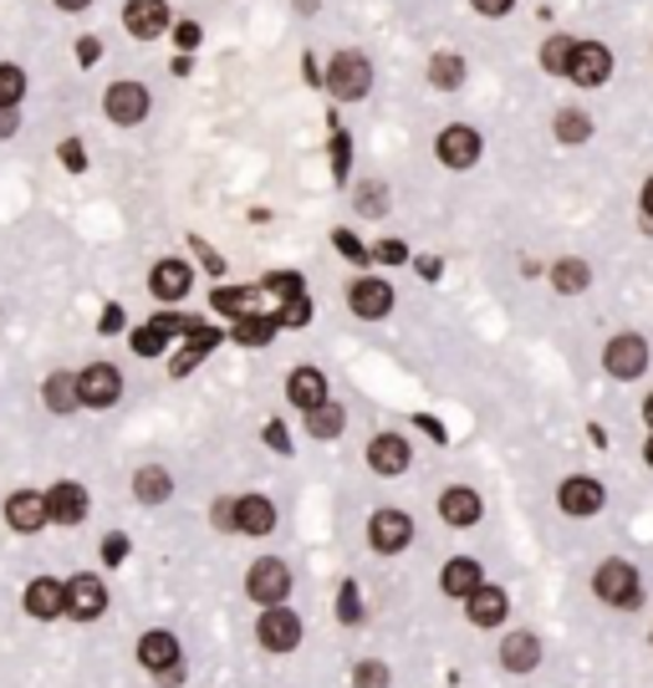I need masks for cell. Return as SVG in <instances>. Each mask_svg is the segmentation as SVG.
Wrapping results in <instances>:
<instances>
[{
  "instance_id": "cell-1",
  "label": "cell",
  "mask_w": 653,
  "mask_h": 688,
  "mask_svg": "<svg viewBox=\"0 0 653 688\" xmlns=\"http://www.w3.org/2000/svg\"><path fill=\"white\" fill-rule=\"evenodd\" d=\"M368 87H373V66H368V56H358V52L333 56V66H327V93H333L337 103H358Z\"/></svg>"
},
{
  "instance_id": "cell-2",
  "label": "cell",
  "mask_w": 653,
  "mask_h": 688,
  "mask_svg": "<svg viewBox=\"0 0 653 688\" xmlns=\"http://www.w3.org/2000/svg\"><path fill=\"white\" fill-rule=\"evenodd\" d=\"M123 398V378L113 362H97V368L77 372V409H113Z\"/></svg>"
},
{
  "instance_id": "cell-3",
  "label": "cell",
  "mask_w": 653,
  "mask_h": 688,
  "mask_svg": "<svg viewBox=\"0 0 653 688\" xmlns=\"http://www.w3.org/2000/svg\"><path fill=\"white\" fill-rule=\"evenodd\" d=\"M62 612H67L72 623H93L107 612V586L97 576H72L62 582Z\"/></svg>"
},
{
  "instance_id": "cell-4",
  "label": "cell",
  "mask_w": 653,
  "mask_h": 688,
  "mask_svg": "<svg viewBox=\"0 0 653 688\" xmlns=\"http://www.w3.org/2000/svg\"><path fill=\"white\" fill-rule=\"evenodd\" d=\"M245 592H251L261 607H281L286 592H292V571H286V561H276V557L255 561L251 576H245Z\"/></svg>"
},
{
  "instance_id": "cell-5",
  "label": "cell",
  "mask_w": 653,
  "mask_h": 688,
  "mask_svg": "<svg viewBox=\"0 0 653 688\" xmlns=\"http://www.w3.org/2000/svg\"><path fill=\"white\" fill-rule=\"evenodd\" d=\"M598 596L608 602V607H639V571L628 567V561H602L598 567Z\"/></svg>"
},
{
  "instance_id": "cell-6",
  "label": "cell",
  "mask_w": 653,
  "mask_h": 688,
  "mask_svg": "<svg viewBox=\"0 0 653 688\" xmlns=\"http://www.w3.org/2000/svg\"><path fill=\"white\" fill-rule=\"evenodd\" d=\"M608 72H613V56H608V46H598V41H577L572 56H567V77H572L577 87H602V82H608Z\"/></svg>"
},
{
  "instance_id": "cell-7",
  "label": "cell",
  "mask_w": 653,
  "mask_h": 688,
  "mask_svg": "<svg viewBox=\"0 0 653 688\" xmlns=\"http://www.w3.org/2000/svg\"><path fill=\"white\" fill-rule=\"evenodd\" d=\"M255 637H261V648L266 653H292L296 643H302V617L296 612H286V602L271 612H261V627H255Z\"/></svg>"
},
{
  "instance_id": "cell-8",
  "label": "cell",
  "mask_w": 653,
  "mask_h": 688,
  "mask_svg": "<svg viewBox=\"0 0 653 688\" xmlns=\"http://www.w3.org/2000/svg\"><path fill=\"white\" fill-rule=\"evenodd\" d=\"M107 107V118L118 123V128H134V123L148 118V93H144V82H113L103 97Z\"/></svg>"
},
{
  "instance_id": "cell-9",
  "label": "cell",
  "mask_w": 653,
  "mask_h": 688,
  "mask_svg": "<svg viewBox=\"0 0 653 688\" xmlns=\"http://www.w3.org/2000/svg\"><path fill=\"white\" fill-rule=\"evenodd\" d=\"M602 368L613 372V378H639V372L649 368V342H643V337H633V331H623V337H613V342H608V352H602Z\"/></svg>"
},
{
  "instance_id": "cell-10",
  "label": "cell",
  "mask_w": 653,
  "mask_h": 688,
  "mask_svg": "<svg viewBox=\"0 0 653 688\" xmlns=\"http://www.w3.org/2000/svg\"><path fill=\"white\" fill-rule=\"evenodd\" d=\"M368 541H373V551L393 557V551H403V546L413 541V520L403 516V510H378V516L368 520Z\"/></svg>"
},
{
  "instance_id": "cell-11",
  "label": "cell",
  "mask_w": 653,
  "mask_h": 688,
  "mask_svg": "<svg viewBox=\"0 0 653 688\" xmlns=\"http://www.w3.org/2000/svg\"><path fill=\"white\" fill-rule=\"evenodd\" d=\"M46 520H56V526H82L87 520V490L77 479H62V485L46 490Z\"/></svg>"
},
{
  "instance_id": "cell-12",
  "label": "cell",
  "mask_w": 653,
  "mask_h": 688,
  "mask_svg": "<svg viewBox=\"0 0 653 688\" xmlns=\"http://www.w3.org/2000/svg\"><path fill=\"white\" fill-rule=\"evenodd\" d=\"M230 526L241 530V536H271L276 530V505L266 495H241L235 510H230Z\"/></svg>"
},
{
  "instance_id": "cell-13",
  "label": "cell",
  "mask_w": 653,
  "mask_h": 688,
  "mask_svg": "<svg viewBox=\"0 0 653 688\" xmlns=\"http://www.w3.org/2000/svg\"><path fill=\"white\" fill-rule=\"evenodd\" d=\"M214 342H220V331L189 317V321H185V347L173 352V368H169V372H173V378H185V372H194V368H200V358L210 352Z\"/></svg>"
},
{
  "instance_id": "cell-14",
  "label": "cell",
  "mask_w": 653,
  "mask_h": 688,
  "mask_svg": "<svg viewBox=\"0 0 653 688\" xmlns=\"http://www.w3.org/2000/svg\"><path fill=\"white\" fill-rule=\"evenodd\" d=\"M189 286H194V271L185 261H159L148 271V292L159 296V301H185Z\"/></svg>"
},
{
  "instance_id": "cell-15",
  "label": "cell",
  "mask_w": 653,
  "mask_h": 688,
  "mask_svg": "<svg viewBox=\"0 0 653 688\" xmlns=\"http://www.w3.org/2000/svg\"><path fill=\"white\" fill-rule=\"evenodd\" d=\"M6 520H11V530H21V536H36V530L46 526V495L15 490L11 500H6Z\"/></svg>"
},
{
  "instance_id": "cell-16",
  "label": "cell",
  "mask_w": 653,
  "mask_h": 688,
  "mask_svg": "<svg viewBox=\"0 0 653 688\" xmlns=\"http://www.w3.org/2000/svg\"><path fill=\"white\" fill-rule=\"evenodd\" d=\"M561 510L567 516H598L602 510V485L592 475H572V479H561Z\"/></svg>"
},
{
  "instance_id": "cell-17",
  "label": "cell",
  "mask_w": 653,
  "mask_h": 688,
  "mask_svg": "<svg viewBox=\"0 0 653 688\" xmlns=\"http://www.w3.org/2000/svg\"><path fill=\"white\" fill-rule=\"evenodd\" d=\"M434 148H440V163H450V169H470V163L481 159V133L475 128H444Z\"/></svg>"
},
{
  "instance_id": "cell-18",
  "label": "cell",
  "mask_w": 653,
  "mask_h": 688,
  "mask_svg": "<svg viewBox=\"0 0 653 688\" xmlns=\"http://www.w3.org/2000/svg\"><path fill=\"white\" fill-rule=\"evenodd\" d=\"M185 321L189 317H169V311L154 317V321H144V327L134 331V352H138V358H159L169 337H185Z\"/></svg>"
},
{
  "instance_id": "cell-19",
  "label": "cell",
  "mask_w": 653,
  "mask_h": 688,
  "mask_svg": "<svg viewBox=\"0 0 653 688\" xmlns=\"http://www.w3.org/2000/svg\"><path fill=\"white\" fill-rule=\"evenodd\" d=\"M409 459H413V449H409V438H399V434H378L368 444V464H373L378 475H403Z\"/></svg>"
},
{
  "instance_id": "cell-20",
  "label": "cell",
  "mask_w": 653,
  "mask_h": 688,
  "mask_svg": "<svg viewBox=\"0 0 653 688\" xmlns=\"http://www.w3.org/2000/svg\"><path fill=\"white\" fill-rule=\"evenodd\" d=\"M123 27L134 31L138 41L159 36V31L169 27V6H164V0H128V11H123Z\"/></svg>"
},
{
  "instance_id": "cell-21",
  "label": "cell",
  "mask_w": 653,
  "mask_h": 688,
  "mask_svg": "<svg viewBox=\"0 0 653 688\" xmlns=\"http://www.w3.org/2000/svg\"><path fill=\"white\" fill-rule=\"evenodd\" d=\"M347 301H352V311H358V317H388V311H393V292H388V281H373V276L352 281Z\"/></svg>"
},
{
  "instance_id": "cell-22",
  "label": "cell",
  "mask_w": 653,
  "mask_h": 688,
  "mask_svg": "<svg viewBox=\"0 0 653 688\" xmlns=\"http://www.w3.org/2000/svg\"><path fill=\"white\" fill-rule=\"evenodd\" d=\"M138 663H144L148 674H164V668H173L179 658V637L173 633H144L138 637Z\"/></svg>"
},
{
  "instance_id": "cell-23",
  "label": "cell",
  "mask_w": 653,
  "mask_h": 688,
  "mask_svg": "<svg viewBox=\"0 0 653 688\" xmlns=\"http://www.w3.org/2000/svg\"><path fill=\"white\" fill-rule=\"evenodd\" d=\"M27 612L36 617V623L62 617V582H56V576H36V582H27Z\"/></svg>"
},
{
  "instance_id": "cell-24",
  "label": "cell",
  "mask_w": 653,
  "mask_h": 688,
  "mask_svg": "<svg viewBox=\"0 0 653 688\" xmlns=\"http://www.w3.org/2000/svg\"><path fill=\"white\" fill-rule=\"evenodd\" d=\"M440 520L444 526H475V520H481V495L465 490V485L444 490L440 495Z\"/></svg>"
},
{
  "instance_id": "cell-25",
  "label": "cell",
  "mask_w": 653,
  "mask_h": 688,
  "mask_svg": "<svg viewBox=\"0 0 653 688\" xmlns=\"http://www.w3.org/2000/svg\"><path fill=\"white\" fill-rule=\"evenodd\" d=\"M470 602V623L475 627H495V623H506V592L501 586H475V592L465 596Z\"/></svg>"
},
{
  "instance_id": "cell-26",
  "label": "cell",
  "mask_w": 653,
  "mask_h": 688,
  "mask_svg": "<svg viewBox=\"0 0 653 688\" xmlns=\"http://www.w3.org/2000/svg\"><path fill=\"white\" fill-rule=\"evenodd\" d=\"M501 663H506L510 674H531L536 663H541V643H536L531 633H510L506 643H501Z\"/></svg>"
},
{
  "instance_id": "cell-27",
  "label": "cell",
  "mask_w": 653,
  "mask_h": 688,
  "mask_svg": "<svg viewBox=\"0 0 653 688\" xmlns=\"http://www.w3.org/2000/svg\"><path fill=\"white\" fill-rule=\"evenodd\" d=\"M286 393H292L296 409H317V403H327V378H322L317 368H296L292 372V383H286Z\"/></svg>"
},
{
  "instance_id": "cell-28",
  "label": "cell",
  "mask_w": 653,
  "mask_h": 688,
  "mask_svg": "<svg viewBox=\"0 0 653 688\" xmlns=\"http://www.w3.org/2000/svg\"><path fill=\"white\" fill-rule=\"evenodd\" d=\"M134 495H138V505H164L173 495L169 469H164V464H144L134 475Z\"/></svg>"
},
{
  "instance_id": "cell-29",
  "label": "cell",
  "mask_w": 653,
  "mask_h": 688,
  "mask_svg": "<svg viewBox=\"0 0 653 688\" xmlns=\"http://www.w3.org/2000/svg\"><path fill=\"white\" fill-rule=\"evenodd\" d=\"M481 582H485V576H481V561H470V557H454L450 567H444V576H440V586H444L450 596H470Z\"/></svg>"
},
{
  "instance_id": "cell-30",
  "label": "cell",
  "mask_w": 653,
  "mask_h": 688,
  "mask_svg": "<svg viewBox=\"0 0 653 688\" xmlns=\"http://www.w3.org/2000/svg\"><path fill=\"white\" fill-rule=\"evenodd\" d=\"M41 398H46L52 413H77V372H52L41 383Z\"/></svg>"
},
{
  "instance_id": "cell-31",
  "label": "cell",
  "mask_w": 653,
  "mask_h": 688,
  "mask_svg": "<svg viewBox=\"0 0 653 688\" xmlns=\"http://www.w3.org/2000/svg\"><path fill=\"white\" fill-rule=\"evenodd\" d=\"M255 306H261V286H255V292H235V286H220V292H214V311H230L235 321L261 317Z\"/></svg>"
},
{
  "instance_id": "cell-32",
  "label": "cell",
  "mask_w": 653,
  "mask_h": 688,
  "mask_svg": "<svg viewBox=\"0 0 653 688\" xmlns=\"http://www.w3.org/2000/svg\"><path fill=\"white\" fill-rule=\"evenodd\" d=\"M429 82H434V87H444V93H454V87L465 82V62H460L454 52H440L434 62H429Z\"/></svg>"
},
{
  "instance_id": "cell-33",
  "label": "cell",
  "mask_w": 653,
  "mask_h": 688,
  "mask_svg": "<svg viewBox=\"0 0 653 688\" xmlns=\"http://www.w3.org/2000/svg\"><path fill=\"white\" fill-rule=\"evenodd\" d=\"M276 337V317H245L235 321V342L241 347H266Z\"/></svg>"
},
{
  "instance_id": "cell-34",
  "label": "cell",
  "mask_w": 653,
  "mask_h": 688,
  "mask_svg": "<svg viewBox=\"0 0 653 688\" xmlns=\"http://www.w3.org/2000/svg\"><path fill=\"white\" fill-rule=\"evenodd\" d=\"M21 97H27V72L11 62H0V107H21Z\"/></svg>"
},
{
  "instance_id": "cell-35",
  "label": "cell",
  "mask_w": 653,
  "mask_h": 688,
  "mask_svg": "<svg viewBox=\"0 0 653 688\" xmlns=\"http://www.w3.org/2000/svg\"><path fill=\"white\" fill-rule=\"evenodd\" d=\"M551 281H557L561 296H577V292H587V265L582 261H557L551 265Z\"/></svg>"
},
{
  "instance_id": "cell-36",
  "label": "cell",
  "mask_w": 653,
  "mask_h": 688,
  "mask_svg": "<svg viewBox=\"0 0 653 688\" xmlns=\"http://www.w3.org/2000/svg\"><path fill=\"white\" fill-rule=\"evenodd\" d=\"M307 428L317 438H337L343 434V409H337V403H317V409L307 413Z\"/></svg>"
},
{
  "instance_id": "cell-37",
  "label": "cell",
  "mask_w": 653,
  "mask_h": 688,
  "mask_svg": "<svg viewBox=\"0 0 653 688\" xmlns=\"http://www.w3.org/2000/svg\"><path fill=\"white\" fill-rule=\"evenodd\" d=\"M587 133H592L587 113H561V118H557V138H561V144H582Z\"/></svg>"
},
{
  "instance_id": "cell-38",
  "label": "cell",
  "mask_w": 653,
  "mask_h": 688,
  "mask_svg": "<svg viewBox=\"0 0 653 688\" xmlns=\"http://www.w3.org/2000/svg\"><path fill=\"white\" fill-rule=\"evenodd\" d=\"M567 56H572V36H551L547 46H541V66H547V72H567Z\"/></svg>"
},
{
  "instance_id": "cell-39",
  "label": "cell",
  "mask_w": 653,
  "mask_h": 688,
  "mask_svg": "<svg viewBox=\"0 0 653 688\" xmlns=\"http://www.w3.org/2000/svg\"><path fill=\"white\" fill-rule=\"evenodd\" d=\"M337 617H343L347 627L362 623V596H358V582H343V596H337Z\"/></svg>"
},
{
  "instance_id": "cell-40",
  "label": "cell",
  "mask_w": 653,
  "mask_h": 688,
  "mask_svg": "<svg viewBox=\"0 0 653 688\" xmlns=\"http://www.w3.org/2000/svg\"><path fill=\"white\" fill-rule=\"evenodd\" d=\"M307 317H312L307 296H286V306L276 311V327H307Z\"/></svg>"
},
{
  "instance_id": "cell-41",
  "label": "cell",
  "mask_w": 653,
  "mask_h": 688,
  "mask_svg": "<svg viewBox=\"0 0 653 688\" xmlns=\"http://www.w3.org/2000/svg\"><path fill=\"white\" fill-rule=\"evenodd\" d=\"M261 292L281 296V301H286V296H302V276H296V271H276V276H266V286H261Z\"/></svg>"
},
{
  "instance_id": "cell-42",
  "label": "cell",
  "mask_w": 653,
  "mask_h": 688,
  "mask_svg": "<svg viewBox=\"0 0 653 688\" xmlns=\"http://www.w3.org/2000/svg\"><path fill=\"white\" fill-rule=\"evenodd\" d=\"M352 688H388V668L383 663H358L352 668Z\"/></svg>"
},
{
  "instance_id": "cell-43",
  "label": "cell",
  "mask_w": 653,
  "mask_h": 688,
  "mask_svg": "<svg viewBox=\"0 0 653 688\" xmlns=\"http://www.w3.org/2000/svg\"><path fill=\"white\" fill-rule=\"evenodd\" d=\"M333 245L347 255V261H368V255H373L368 245H358V235H352V230H337V235H333Z\"/></svg>"
},
{
  "instance_id": "cell-44",
  "label": "cell",
  "mask_w": 653,
  "mask_h": 688,
  "mask_svg": "<svg viewBox=\"0 0 653 688\" xmlns=\"http://www.w3.org/2000/svg\"><path fill=\"white\" fill-rule=\"evenodd\" d=\"M347 159H352V144H347V133L337 128L333 133V173L337 179H347Z\"/></svg>"
},
{
  "instance_id": "cell-45",
  "label": "cell",
  "mask_w": 653,
  "mask_h": 688,
  "mask_svg": "<svg viewBox=\"0 0 653 688\" xmlns=\"http://www.w3.org/2000/svg\"><path fill=\"white\" fill-rule=\"evenodd\" d=\"M62 163H67L72 173L87 169V148H82V138H67V144H62Z\"/></svg>"
},
{
  "instance_id": "cell-46",
  "label": "cell",
  "mask_w": 653,
  "mask_h": 688,
  "mask_svg": "<svg viewBox=\"0 0 653 688\" xmlns=\"http://www.w3.org/2000/svg\"><path fill=\"white\" fill-rule=\"evenodd\" d=\"M358 210H362V214H383V210H388V204H383V184L362 189V194H358Z\"/></svg>"
},
{
  "instance_id": "cell-47",
  "label": "cell",
  "mask_w": 653,
  "mask_h": 688,
  "mask_svg": "<svg viewBox=\"0 0 653 688\" xmlns=\"http://www.w3.org/2000/svg\"><path fill=\"white\" fill-rule=\"evenodd\" d=\"M173 41H179V52H194V46H200V27H194V21H179Z\"/></svg>"
},
{
  "instance_id": "cell-48",
  "label": "cell",
  "mask_w": 653,
  "mask_h": 688,
  "mask_svg": "<svg viewBox=\"0 0 653 688\" xmlns=\"http://www.w3.org/2000/svg\"><path fill=\"white\" fill-rule=\"evenodd\" d=\"M378 261H383V265H403V261H409V251H403V240H383V245H378Z\"/></svg>"
},
{
  "instance_id": "cell-49",
  "label": "cell",
  "mask_w": 653,
  "mask_h": 688,
  "mask_svg": "<svg viewBox=\"0 0 653 688\" xmlns=\"http://www.w3.org/2000/svg\"><path fill=\"white\" fill-rule=\"evenodd\" d=\"M97 56H103V41H97V36H82V41H77V62H82V66H97Z\"/></svg>"
},
{
  "instance_id": "cell-50",
  "label": "cell",
  "mask_w": 653,
  "mask_h": 688,
  "mask_svg": "<svg viewBox=\"0 0 653 688\" xmlns=\"http://www.w3.org/2000/svg\"><path fill=\"white\" fill-rule=\"evenodd\" d=\"M266 444L276 454H292V434H286V424H266Z\"/></svg>"
},
{
  "instance_id": "cell-51",
  "label": "cell",
  "mask_w": 653,
  "mask_h": 688,
  "mask_svg": "<svg viewBox=\"0 0 653 688\" xmlns=\"http://www.w3.org/2000/svg\"><path fill=\"white\" fill-rule=\"evenodd\" d=\"M123 557H128V541H123V536H107V541H103V561H107V567H118Z\"/></svg>"
},
{
  "instance_id": "cell-52",
  "label": "cell",
  "mask_w": 653,
  "mask_h": 688,
  "mask_svg": "<svg viewBox=\"0 0 653 688\" xmlns=\"http://www.w3.org/2000/svg\"><path fill=\"white\" fill-rule=\"evenodd\" d=\"M97 331H103V337H113V331H123V306H118V301H113V306H107V311H103V321H97Z\"/></svg>"
},
{
  "instance_id": "cell-53",
  "label": "cell",
  "mask_w": 653,
  "mask_h": 688,
  "mask_svg": "<svg viewBox=\"0 0 653 688\" xmlns=\"http://www.w3.org/2000/svg\"><path fill=\"white\" fill-rule=\"evenodd\" d=\"M230 510H235V500H214L210 516H214V526H220V530H235V526H230Z\"/></svg>"
},
{
  "instance_id": "cell-54",
  "label": "cell",
  "mask_w": 653,
  "mask_h": 688,
  "mask_svg": "<svg viewBox=\"0 0 653 688\" xmlns=\"http://www.w3.org/2000/svg\"><path fill=\"white\" fill-rule=\"evenodd\" d=\"M510 6H516V0H475V11L481 15H506Z\"/></svg>"
},
{
  "instance_id": "cell-55",
  "label": "cell",
  "mask_w": 653,
  "mask_h": 688,
  "mask_svg": "<svg viewBox=\"0 0 653 688\" xmlns=\"http://www.w3.org/2000/svg\"><path fill=\"white\" fill-rule=\"evenodd\" d=\"M11 133H15V113L11 107H0V138H11Z\"/></svg>"
},
{
  "instance_id": "cell-56",
  "label": "cell",
  "mask_w": 653,
  "mask_h": 688,
  "mask_svg": "<svg viewBox=\"0 0 653 688\" xmlns=\"http://www.w3.org/2000/svg\"><path fill=\"white\" fill-rule=\"evenodd\" d=\"M419 428H424V434H429V438H444V428H440V424H434V419H429V413H419Z\"/></svg>"
},
{
  "instance_id": "cell-57",
  "label": "cell",
  "mask_w": 653,
  "mask_h": 688,
  "mask_svg": "<svg viewBox=\"0 0 653 688\" xmlns=\"http://www.w3.org/2000/svg\"><path fill=\"white\" fill-rule=\"evenodd\" d=\"M643 214H649V220H653V179H649V184H643Z\"/></svg>"
},
{
  "instance_id": "cell-58",
  "label": "cell",
  "mask_w": 653,
  "mask_h": 688,
  "mask_svg": "<svg viewBox=\"0 0 653 688\" xmlns=\"http://www.w3.org/2000/svg\"><path fill=\"white\" fill-rule=\"evenodd\" d=\"M56 6H62V11H87L93 0H56Z\"/></svg>"
},
{
  "instance_id": "cell-59",
  "label": "cell",
  "mask_w": 653,
  "mask_h": 688,
  "mask_svg": "<svg viewBox=\"0 0 653 688\" xmlns=\"http://www.w3.org/2000/svg\"><path fill=\"white\" fill-rule=\"evenodd\" d=\"M643 419H649V434H653V393H649V403H643Z\"/></svg>"
},
{
  "instance_id": "cell-60",
  "label": "cell",
  "mask_w": 653,
  "mask_h": 688,
  "mask_svg": "<svg viewBox=\"0 0 653 688\" xmlns=\"http://www.w3.org/2000/svg\"><path fill=\"white\" fill-rule=\"evenodd\" d=\"M643 454H649V464H653V434H649V449H643Z\"/></svg>"
}]
</instances>
